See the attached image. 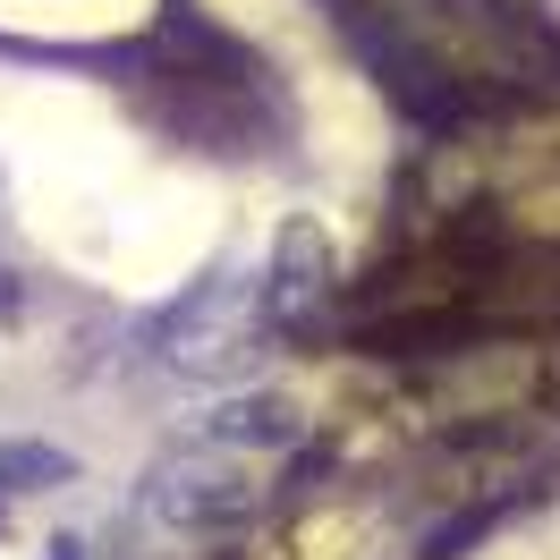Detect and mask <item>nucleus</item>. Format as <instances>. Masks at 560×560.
<instances>
[{"label": "nucleus", "mask_w": 560, "mask_h": 560, "mask_svg": "<svg viewBox=\"0 0 560 560\" xmlns=\"http://www.w3.org/2000/svg\"><path fill=\"white\" fill-rule=\"evenodd\" d=\"M77 485V458L60 442H35V433H0V492H60Z\"/></svg>", "instance_id": "obj_4"}, {"label": "nucleus", "mask_w": 560, "mask_h": 560, "mask_svg": "<svg viewBox=\"0 0 560 560\" xmlns=\"http://www.w3.org/2000/svg\"><path fill=\"white\" fill-rule=\"evenodd\" d=\"M323 289H331V246H323L315 221H289L280 246H272V289H264V298H272V323H298Z\"/></svg>", "instance_id": "obj_2"}, {"label": "nucleus", "mask_w": 560, "mask_h": 560, "mask_svg": "<svg viewBox=\"0 0 560 560\" xmlns=\"http://www.w3.org/2000/svg\"><path fill=\"white\" fill-rule=\"evenodd\" d=\"M212 442H230V451H289L298 433H306V417L289 408V399H272V390H238V399H221L205 417Z\"/></svg>", "instance_id": "obj_3"}, {"label": "nucleus", "mask_w": 560, "mask_h": 560, "mask_svg": "<svg viewBox=\"0 0 560 560\" xmlns=\"http://www.w3.org/2000/svg\"><path fill=\"white\" fill-rule=\"evenodd\" d=\"M144 510H153L162 526H178V535H221V526L255 518L264 492H255V476L230 467L221 442H212V451H171L162 458V467L144 476Z\"/></svg>", "instance_id": "obj_1"}]
</instances>
